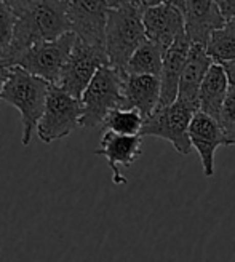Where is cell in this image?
Segmentation results:
<instances>
[{"label": "cell", "instance_id": "6da1fadb", "mask_svg": "<svg viewBox=\"0 0 235 262\" xmlns=\"http://www.w3.org/2000/svg\"><path fill=\"white\" fill-rule=\"evenodd\" d=\"M8 5L16 16L13 43L5 58L10 66L31 47L58 40L71 32L68 0H10Z\"/></svg>", "mask_w": 235, "mask_h": 262}, {"label": "cell", "instance_id": "7a4b0ae2", "mask_svg": "<svg viewBox=\"0 0 235 262\" xmlns=\"http://www.w3.org/2000/svg\"><path fill=\"white\" fill-rule=\"evenodd\" d=\"M160 0H114L108 15L106 53L109 66L123 72L135 51L147 40L142 15Z\"/></svg>", "mask_w": 235, "mask_h": 262}, {"label": "cell", "instance_id": "3957f363", "mask_svg": "<svg viewBox=\"0 0 235 262\" xmlns=\"http://www.w3.org/2000/svg\"><path fill=\"white\" fill-rule=\"evenodd\" d=\"M50 86L51 85L44 78L35 77L18 66H11L10 77L4 86L2 95H0V99L8 102L21 114V142L24 147L29 146L34 131H37V125L47 106Z\"/></svg>", "mask_w": 235, "mask_h": 262}, {"label": "cell", "instance_id": "277c9868", "mask_svg": "<svg viewBox=\"0 0 235 262\" xmlns=\"http://www.w3.org/2000/svg\"><path fill=\"white\" fill-rule=\"evenodd\" d=\"M83 115L82 128H96L104 123L106 117L117 109H125L123 99V72L111 66H102L82 96Z\"/></svg>", "mask_w": 235, "mask_h": 262}, {"label": "cell", "instance_id": "5b68a950", "mask_svg": "<svg viewBox=\"0 0 235 262\" xmlns=\"http://www.w3.org/2000/svg\"><path fill=\"white\" fill-rule=\"evenodd\" d=\"M75 40V34L68 32L58 40L34 45L13 59L11 66H18L29 74L44 78L50 85H58L61 71L72 53Z\"/></svg>", "mask_w": 235, "mask_h": 262}, {"label": "cell", "instance_id": "8992f818", "mask_svg": "<svg viewBox=\"0 0 235 262\" xmlns=\"http://www.w3.org/2000/svg\"><path fill=\"white\" fill-rule=\"evenodd\" d=\"M82 115L83 107L80 99L72 98L58 85H51L44 115L37 125L38 139L45 144H51L69 136L77 126H80Z\"/></svg>", "mask_w": 235, "mask_h": 262}, {"label": "cell", "instance_id": "52a82bcc", "mask_svg": "<svg viewBox=\"0 0 235 262\" xmlns=\"http://www.w3.org/2000/svg\"><path fill=\"white\" fill-rule=\"evenodd\" d=\"M195 112H192L179 101L166 107H157V111L144 120L139 136H155L168 141L181 154L187 155L192 152L189 139V126Z\"/></svg>", "mask_w": 235, "mask_h": 262}, {"label": "cell", "instance_id": "ba28073f", "mask_svg": "<svg viewBox=\"0 0 235 262\" xmlns=\"http://www.w3.org/2000/svg\"><path fill=\"white\" fill-rule=\"evenodd\" d=\"M102 66H109L108 53L75 40L72 53L64 64L58 86L75 99H82L85 90Z\"/></svg>", "mask_w": 235, "mask_h": 262}, {"label": "cell", "instance_id": "9c48e42d", "mask_svg": "<svg viewBox=\"0 0 235 262\" xmlns=\"http://www.w3.org/2000/svg\"><path fill=\"white\" fill-rule=\"evenodd\" d=\"M111 0H74L69 2L71 32L88 47L106 51V28Z\"/></svg>", "mask_w": 235, "mask_h": 262}, {"label": "cell", "instance_id": "30bf717a", "mask_svg": "<svg viewBox=\"0 0 235 262\" xmlns=\"http://www.w3.org/2000/svg\"><path fill=\"white\" fill-rule=\"evenodd\" d=\"M184 18V31L194 47L206 48L211 35L226 26L215 0H173Z\"/></svg>", "mask_w": 235, "mask_h": 262}, {"label": "cell", "instance_id": "8fae6325", "mask_svg": "<svg viewBox=\"0 0 235 262\" xmlns=\"http://www.w3.org/2000/svg\"><path fill=\"white\" fill-rule=\"evenodd\" d=\"M147 40L154 42L163 53L169 50L176 38L184 34V18L173 2H160L147 8L142 15Z\"/></svg>", "mask_w": 235, "mask_h": 262}, {"label": "cell", "instance_id": "7c38bea8", "mask_svg": "<svg viewBox=\"0 0 235 262\" xmlns=\"http://www.w3.org/2000/svg\"><path fill=\"white\" fill-rule=\"evenodd\" d=\"M142 152L141 136H122L112 131H104L99 141V147L95 150L96 155L104 157L112 169V182L117 186L126 184V178L122 174L120 168H130Z\"/></svg>", "mask_w": 235, "mask_h": 262}, {"label": "cell", "instance_id": "4fadbf2b", "mask_svg": "<svg viewBox=\"0 0 235 262\" xmlns=\"http://www.w3.org/2000/svg\"><path fill=\"white\" fill-rule=\"evenodd\" d=\"M189 139L192 149L199 152L203 174L211 178L215 174V154L219 146H226L224 133L219 122L199 111L190 122Z\"/></svg>", "mask_w": 235, "mask_h": 262}, {"label": "cell", "instance_id": "5bb4252c", "mask_svg": "<svg viewBox=\"0 0 235 262\" xmlns=\"http://www.w3.org/2000/svg\"><path fill=\"white\" fill-rule=\"evenodd\" d=\"M213 64H215V61L208 56L206 48L192 45L186 66H184V71H182L181 80H179V90H178L176 101L184 104L186 107H189L195 114L200 111L202 83Z\"/></svg>", "mask_w": 235, "mask_h": 262}, {"label": "cell", "instance_id": "9a60e30c", "mask_svg": "<svg viewBox=\"0 0 235 262\" xmlns=\"http://www.w3.org/2000/svg\"><path fill=\"white\" fill-rule=\"evenodd\" d=\"M160 95L162 85L159 77L123 74V99L126 111H136L146 120L159 107Z\"/></svg>", "mask_w": 235, "mask_h": 262}, {"label": "cell", "instance_id": "2e32d148", "mask_svg": "<svg viewBox=\"0 0 235 262\" xmlns=\"http://www.w3.org/2000/svg\"><path fill=\"white\" fill-rule=\"evenodd\" d=\"M190 48H192V43L189 42V38L184 32L176 38L175 43L169 47V50L165 53L163 68L160 74L162 95H160L159 107H166L169 104L176 102L179 80H181L182 71H184Z\"/></svg>", "mask_w": 235, "mask_h": 262}, {"label": "cell", "instance_id": "e0dca14e", "mask_svg": "<svg viewBox=\"0 0 235 262\" xmlns=\"http://www.w3.org/2000/svg\"><path fill=\"white\" fill-rule=\"evenodd\" d=\"M229 90L230 83L224 68L215 62L208 71L200 88V112L219 122Z\"/></svg>", "mask_w": 235, "mask_h": 262}, {"label": "cell", "instance_id": "ac0fdd59", "mask_svg": "<svg viewBox=\"0 0 235 262\" xmlns=\"http://www.w3.org/2000/svg\"><path fill=\"white\" fill-rule=\"evenodd\" d=\"M163 56L165 53L157 47L154 42L146 40L135 51L130 58L128 64L125 66V75H152L159 77L163 68Z\"/></svg>", "mask_w": 235, "mask_h": 262}, {"label": "cell", "instance_id": "d6986e66", "mask_svg": "<svg viewBox=\"0 0 235 262\" xmlns=\"http://www.w3.org/2000/svg\"><path fill=\"white\" fill-rule=\"evenodd\" d=\"M142 125H144V119H142L139 112L117 109L106 117L102 128L122 136H139Z\"/></svg>", "mask_w": 235, "mask_h": 262}, {"label": "cell", "instance_id": "ffe728a7", "mask_svg": "<svg viewBox=\"0 0 235 262\" xmlns=\"http://www.w3.org/2000/svg\"><path fill=\"white\" fill-rule=\"evenodd\" d=\"M206 53L216 64H226L235 61V28L226 24L223 29L211 35L206 47Z\"/></svg>", "mask_w": 235, "mask_h": 262}, {"label": "cell", "instance_id": "44dd1931", "mask_svg": "<svg viewBox=\"0 0 235 262\" xmlns=\"http://www.w3.org/2000/svg\"><path fill=\"white\" fill-rule=\"evenodd\" d=\"M16 16L7 0H0V56L7 58L13 43Z\"/></svg>", "mask_w": 235, "mask_h": 262}, {"label": "cell", "instance_id": "7402d4cb", "mask_svg": "<svg viewBox=\"0 0 235 262\" xmlns=\"http://www.w3.org/2000/svg\"><path fill=\"white\" fill-rule=\"evenodd\" d=\"M219 125L224 133L226 146H235V88L232 86L226 98L223 112H221Z\"/></svg>", "mask_w": 235, "mask_h": 262}, {"label": "cell", "instance_id": "603a6c76", "mask_svg": "<svg viewBox=\"0 0 235 262\" xmlns=\"http://www.w3.org/2000/svg\"><path fill=\"white\" fill-rule=\"evenodd\" d=\"M218 8L226 24L235 19V0H218Z\"/></svg>", "mask_w": 235, "mask_h": 262}, {"label": "cell", "instance_id": "cb8c5ba5", "mask_svg": "<svg viewBox=\"0 0 235 262\" xmlns=\"http://www.w3.org/2000/svg\"><path fill=\"white\" fill-rule=\"evenodd\" d=\"M10 71H11V66L10 62L0 56V95H2V91H4V86L8 80V77H10Z\"/></svg>", "mask_w": 235, "mask_h": 262}, {"label": "cell", "instance_id": "d4e9b609", "mask_svg": "<svg viewBox=\"0 0 235 262\" xmlns=\"http://www.w3.org/2000/svg\"><path fill=\"white\" fill-rule=\"evenodd\" d=\"M224 68L226 74H227V78H229V83L232 88H235V61L232 62H226V64H221Z\"/></svg>", "mask_w": 235, "mask_h": 262}, {"label": "cell", "instance_id": "484cf974", "mask_svg": "<svg viewBox=\"0 0 235 262\" xmlns=\"http://www.w3.org/2000/svg\"><path fill=\"white\" fill-rule=\"evenodd\" d=\"M229 24H230V26H233V28H235V19H233V21H230Z\"/></svg>", "mask_w": 235, "mask_h": 262}]
</instances>
